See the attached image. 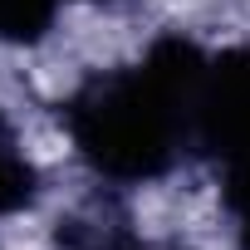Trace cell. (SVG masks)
<instances>
[{
	"label": "cell",
	"instance_id": "cell-2",
	"mask_svg": "<svg viewBox=\"0 0 250 250\" xmlns=\"http://www.w3.org/2000/svg\"><path fill=\"white\" fill-rule=\"evenodd\" d=\"M196 157L211 162L240 250H250V49L211 54Z\"/></svg>",
	"mask_w": 250,
	"mask_h": 250
},
{
	"label": "cell",
	"instance_id": "cell-1",
	"mask_svg": "<svg viewBox=\"0 0 250 250\" xmlns=\"http://www.w3.org/2000/svg\"><path fill=\"white\" fill-rule=\"evenodd\" d=\"M211 54L187 35H157L143 59L88 74L59 123L79 162L108 187H143L196 157Z\"/></svg>",
	"mask_w": 250,
	"mask_h": 250
},
{
	"label": "cell",
	"instance_id": "cell-5",
	"mask_svg": "<svg viewBox=\"0 0 250 250\" xmlns=\"http://www.w3.org/2000/svg\"><path fill=\"white\" fill-rule=\"evenodd\" d=\"M64 245H69V250H138L128 221H108L103 211L74 216V221L64 226Z\"/></svg>",
	"mask_w": 250,
	"mask_h": 250
},
{
	"label": "cell",
	"instance_id": "cell-3",
	"mask_svg": "<svg viewBox=\"0 0 250 250\" xmlns=\"http://www.w3.org/2000/svg\"><path fill=\"white\" fill-rule=\"evenodd\" d=\"M35 191H40V177H35V167H30L15 128L0 118V221L15 216V211H25L35 201Z\"/></svg>",
	"mask_w": 250,
	"mask_h": 250
},
{
	"label": "cell",
	"instance_id": "cell-4",
	"mask_svg": "<svg viewBox=\"0 0 250 250\" xmlns=\"http://www.w3.org/2000/svg\"><path fill=\"white\" fill-rule=\"evenodd\" d=\"M74 0H0V44H35Z\"/></svg>",
	"mask_w": 250,
	"mask_h": 250
}]
</instances>
